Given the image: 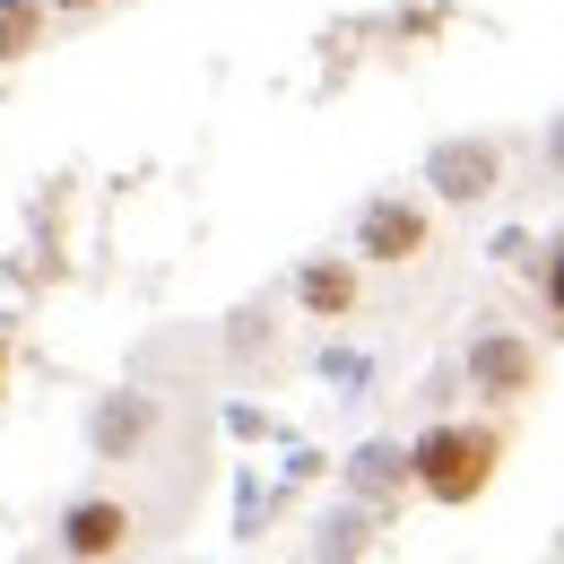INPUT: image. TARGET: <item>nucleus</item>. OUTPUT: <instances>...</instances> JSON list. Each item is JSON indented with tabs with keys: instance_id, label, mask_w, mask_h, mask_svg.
I'll list each match as a JSON object with an SVG mask.
<instances>
[{
	"instance_id": "obj_2",
	"label": "nucleus",
	"mask_w": 564,
	"mask_h": 564,
	"mask_svg": "<svg viewBox=\"0 0 564 564\" xmlns=\"http://www.w3.org/2000/svg\"><path fill=\"white\" fill-rule=\"evenodd\" d=\"M495 174H503V148L495 140H443L425 156V183H434L443 200H487Z\"/></svg>"
},
{
	"instance_id": "obj_5",
	"label": "nucleus",
	"mask_w": 564,
	"mask_h": 564,
	"mask_svg": "<svg viewBox=\"0 0 564 564\" xmlns=\"http://www.w3.org/2000/svg\"><path fill=\"white\" fill-rule=\"evenodd\" d=\"M62 547H70V556H122V547H131V512H122V503H70Z\"/></svg>"
},
{
	"instance_id": "obj_1",
	"label": "nucleus",
	"mask_w": 564,
	"mask_h": 564,
	"mask_svg": "<svg viewBox=\"0 0 564 564\" xmlns=\"http://www.w3.org/2000/svg\"><path fill=\"white\" fill-rule=\"evenodd\" d=\"M495 460H503V425H434L409 452V478L434 503H478L495 487Z\"/></svg>"
},
{
	"instance_id": "obj_8",
	"label": "nucleus",
	"mask_w": 564,
	"mask_h": 564,
	"mask_svg": "<svg viewBox=\"0 0 564 564\" xmlns=\"http://www.w3.org/2000/svg\"><path fill=\"white\" fill-rule=\"evenodd\" d=\"M140 434H148V400H113V409L96 417V443H105V452H131Z\"/></svg>"
},
{
	"instance_id": "obj_10",
	"label": "nucleus",
	"mask_w": 564,
	"mask_h": 564,
	"mask_svg": "<svg viewBox=\"0 0 564 564\" xmlns=\"http://www.w3.org/2000/svg\"><path fill=\"white\" fill-rule=\"evenodd\" d=\"M547 165H556V174H564V122H556V140H547Z\"/></svg>"
},
{
	"instance_id": "obj_4",
	"label": "nucleus",
	"mask_w": 564,
	"mask_h": 564,
	"mask_svg": "<svg viewBox=\"0 0 564 564\" xmlns=\"http://www.w3.org/2000/svg\"><path fill=\"white\" fill-rule=\"evenodd\" d=\"M469 382L495 391V400H521V391L539 382V356L521 348V339H478V348H469Z\"/></svg>"
},
{
	"instance_id": "obj_9",
	"label": "nucleus",
	"mask_w": 564,
	"mask_h": 564,
	"mask_svg": "<svg viewBox=\"0 0 564 564\" xmlns=\"http://www.w3.org/2000/svg\"><path fill=\"white\" fill-rule=\"evenodd\" d=\"M547 313H556V330H564V235H556V252H547Z\"/></svg>"
},
{
	"instance_id": "obj_3",
	"label": "nucleus",
	"mask_w": 564,
	"mask_h": 564,
	"mask_svg": "<svg viewBox=\"0 0 564 564\" xmlns=\"http://www.w3.org/2000/svg\"><path fill=\"white\" fill-rule=\"evenodd\" d=\"M425 235H434V226H425L417 200H373V209L356 217V252H365V261H417Z\"/></svg>"
},
{
	"instance_id": "obj_11",
	"label": "nucleus",
	"mask_w": 564,
	"mask_h": 564,
	"mask_svg": "<svg viewBox=\"0 0 564 564\" xmlns=\"http://www.w3.org/2000/svg\"><path fill=\"white\" fill-rule=\"evenodd\" d=\"M53 9H96V0H53Z\"/></svg>"
},
{
	"instance_id": "obj_6",
	"label": "nucleus",
	"mask_w": 564,
	"mask_h": 564,
	"mask_svg": "<svg viewBox=\"0 0 564 564\" xmlns=\"http://www.w3.org/2000/svg\"><path fill=\"white\" fill-rule=\"evenodd\" d=\"M295 295H304V313L339 322V313H356V270H348V261H313V270L295 279Z\"/></svg>"
},
{
	"instance_id": "obj_7",
	"label": "nucleus",
	"mask_w": 564,
	"mask_h": 564,
	"mask_svg": "<svg viewBox=\"0 0 564 564\" xmlns=\"http://www.w3.org/2000/svg\"><path fill=\"white\" fill-rule=\"evenodd\" d=\"M44 35V0H0V62H26Z\"/></svg>"
}]
</instances>
